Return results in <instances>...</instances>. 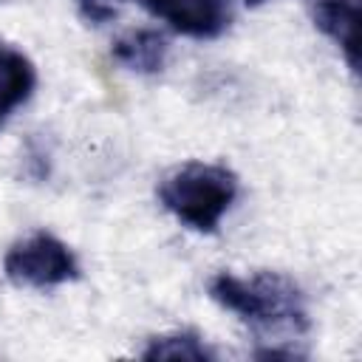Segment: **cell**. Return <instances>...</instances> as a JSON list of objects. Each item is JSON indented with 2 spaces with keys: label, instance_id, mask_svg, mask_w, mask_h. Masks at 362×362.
Instances as JSON below:
<instances>
[{
  "label": "cell",
  "instance_id": "obj_4",
  "mask_svg": "<svg viewBox=\"0 0 362 362\" xmlns=\"http://www.w3.org/2000/svg\"><path fill=\"white\" fill-rule=\"evenodd\" d=\"M173 31L192 40H215L229 28L232 11L226 0H136Z\"/></svg>",
  "mask_w": 362,
  "mask_h": 362
},
{
  "label": "cell",
  "instance_id": "obj_8",
  "mask_svg": "<svg viewBox=\"0 0 362 362\" xmlns=\"http://www.w3.org/2000/svg\"><path fill=\"white\" fill-rule=\"evenodd\" d=\"M141 359H195V362H209V359H215V351L206 348V342L198 334L181 331V334L153 337L150 345L141 351Z\"/></svg>",
  "mask_w": 362,
  "mask_h": 362
},
{
  "label": "cell",
  "instance_id": "obj_5",
  "mask_svg": "<svg viewBox=\"0 0 362 362\" xmlns=\"http://www.w3.org/2000/svg\"><path fill=\"white\" fill-rule=\"evenodd\" d=\"M311 17L314 25L337 42V48L345 54V62L351 71H356L359 48H356V34H359V0H311Z\"/></svg>",
  "mask_w": 362,
  "mask_h": 362
},
{
  "label": "cell",
  "instance_id": "obj_2",
  "mask_svg": "<svg viewBox=\"0 0 362 362\" xmlns=\"http://www.w3.org/2000/svg\"><path fill=\"white\" fill-rule=\"evenodd\" d=\"M238 198V175L223 164L187 161L158 184V201L195 232H215Z\"/></svg>",
  "mask_w": 362,
  "mask_h": 362
},
{
  "label": "cell",
  "instance_id": "obj_3",
  "mask_svg": "<svg viewBox=\"0 0 362 362\" xmlns=\"http://www.w3.org/2000/svg\"><path fill=\"white\" fill-rule=\"evenodd\" d=\"M3 272L20 288H54L76 280L79 263L57 235L40 229L6 252Z\"/></svg>",
  "mask_w": 362,
  "mask_h": 362
},
{
  "label": "cell",
  "instance_id": "obj_7",
  "mask_svg": "<svg viewBox=\"0 0 362 362\" xmlns=\"http://www.w3.org/2000/svg\"><path fill=\"white\" fill-rule=\"evenodd\" d=\"M113 59L136 74H158L164 71L170 45L167 37L156 28H136L113 42Z\"/></svg>",
  "mask_w": 362,
  "mask_h": 362
},
{
  "label": "cell",
  "instance_id": "obj_10",
  "mask_svg": "<svg viewBox=\"0 0 362 362\" xmlns=\"http://www.w3.org/2000/svg\"><path fill=\"white\" fill-rule=\"evenodd\" d=\"M243 3H246V6H252V8H255V6H263V3H269V0H243Z\"/></svg>",
  "mask_w": 362,
  "mask_h": 362
},
{
  "label": "cell",
  "instance_id": "obj_9",
  "mask_svg": "<svg viewBox=\"0 0 362 362\" xmlns=\"http://www.w3.org/2000/svg\"><path fill=\"white\" fill-rule=\"evenodd\" d=\"M119 6H122V0H76L82 20L90 25H105V23L116 20Z\"/></svg>",
  "mask_w": 362,
  "mask_h": 362
},
{
  "label": "cell",
  "instance_id": "obj_1",
  "mask_svg": "<svg viewBox=\"0 0 362 362\" xmlns=\"http://www.w3.org/2000/svg\"><path fill=\"white\" fill-rule=\"evenodd\" d=\"M209 297L257 334L303 337L311 328L303 288L280 272H255L249 277L221 272L209 280Z\"/></svg>",
  "mask_w": 362,
  "mask_h": 362
},
{
  "label": "cell",
  "instance_id": "obj_6",
  "mask_svg": "<svg viewBox=\"0 0 362 362\" xmlns=\"http://www.w3.org/2000/svg\"><path fill=\"white\" fill-rule=\"evenodd\" d=\"M34 85H37V71L31 59L23 51L0 42V127L23 102H28Z\"/></svg>",
  "mask_w": 362,
  "mask_h": 362
}]
</instances>
